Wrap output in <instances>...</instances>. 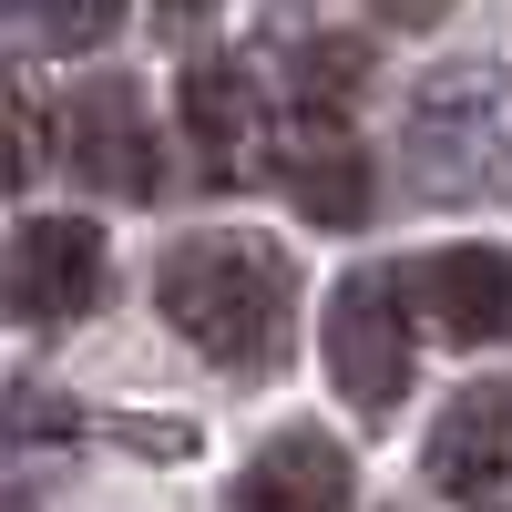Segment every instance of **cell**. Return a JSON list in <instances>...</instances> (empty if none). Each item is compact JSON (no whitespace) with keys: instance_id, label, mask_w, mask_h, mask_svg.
<instances>
[{"instance_id":"cell-12","label":"cell","mask_w":512,"mask_h":512,"mask_svg":"<svg viewBox=\"0 0 512 512\" xmlns=\"http://www.w3.org/2000/svg\"><path fill=\"white\" fill-rule=\"evenodd\" d=\"M41 175V103L21 82H0V195H21Z\"/></svg>"},{"instance_id":"cell-3","label":"cell","mask_w":512,"mask_h":512,"mask_svg":"<svg viewBox=\"0 0 512 512\" xmlns=\"http://www.w3.org/2000/svg\"><path fill=\"white\" fill-rule=\"evenodd\" d=\"M328 379L359 420L400 410V390H410V297H400V277H379V267L338 277V297H328Z\"/></svg>"},{"instance_id":"cell-6","label":"cell","mask_w":512,"mask_h":512,"mask_svg":"<svg viewBox=\"0 0 512 512\" xmlns=\"http://www.w3.org/2000/svg\"><path fill=\"white\" fill-rule=\"evenodd\" d=\"M410 318H431L441 338H461V349H492V338H512V256L502 246H441L420 256V267L400 277Z\"/></svg>"},{"instance_id":"cell-4","label":"cell","mask_w":512,"mask_h":512,"mask_svg":"<svg viewBox=\"0 0 512 512\" xmlns=\"http://www.w3.org/2000/svg\"><path fill=\"white\" fill-rule=\"evenodd\" d=\"M103 308V236L82 216H31L0 246V318L11 328H72Z\"/></svg>"},{"instance_id":"cell-2","label":"cell","mask_w":512,"mask_h":512,"mask_svg":"<svg viewBox=\"0 0 512 512\" xmlns=\"http://www.w3.org/2000/svg\"><path fill=\"white\" fill-rule=\"evenodd\" d=\"M410 175L431 195H492L502 175V72L451 62L410 93Z\"/></svg>"},{"instance_id":"cell-1","label":"cell","mask_w":512,"mask_h":512,"mask_svg":"<svg viewBox=\"0 0 512 512\" xmlns=\"http://www.w3.org/2000/svg\"><path fill=\"white\" fill-rule=\"evenodd\" d=\"M154 308L175 338H195L216 369L256 379L287 359V328H297V267L267 236H185L164 246L154 267Z\"/></svg>"},{"instance_id":"cell-7","label":"cell","mask_w":512,"mask_h":512,"mask_svg":"<svg viewBox=\"0 0 512 512\" xmlns=\"http://www.w3.org/2000/svg\"><path fill=\"white\" fill-rule=\"evenodd\" d=\"M185 144L205 185H246L267 164V103H256L246 62H195L185 72Z\"/></svg>"},{"instance_id":"cell-8","label":"cell","mask_w":512,"mask_h":512,"mask_svg":"<svg viewBox=\"0 0 512 512\" xmlns=\"http://www.w3.org/2000/svg\"><path fill=\"white\" fill-rule=\"evenodd\" d=\"M72 175L93 195H113V205L154 195V123H144L134 82H93V93L72 103Z\"/></svg>"},{"instance_id":"cell-16","label":"cell","mask_w":512,"mask_h":512,"mask_svg":"<svg viewBox=\"0 0 512 512\" xmlns=\"http://www.w3.org/2000/svg\"><path fill=\"white\" fill-rule=\"evenodd\" d=\"M441 11H451V0H379V21H410V31H431Z\"/></svg>"},{"instance_id":"cell-13","label":"cell","mask_w":512,"mask_h":512,"mask_svg":"<svg viewBox=\"0 0 512 512\" xmlns=\"http://www.w3.org/2000/svg\"><path fill=\"white\" fill-rule=\"evenodd\" d=\"M11 11H21L41 41H113L123 0H11Z\"/></svg>"},{"instance_id":"cell-15","label":"cell","mask_w":512,"mask_h":512,"mask_svg":"<svg viewBox=\"0 0 512 512\" xmlns=\"http://www.w3.org/2000/svg\"><path fill=\"white\" fill-rule=\"evenodd\" d=\"M216 11H226V0H154L164 31H195V21H216Z\"/></svg>"},{"instance_id":"cell-5","label":"cell","mask_w":512,"mask_h":512,"mask_svg":"<svg viewBox=\"0 0 512 512\" xmlns=\"http://www.w3.org/2000/svg\"><path fill=\"white\" fill-rule=\"evenodd\" d=\"M431 482L461 512H512V379H472L441 420H431Z\"/></svg>"},{"instance_id":"cell-10","label":"cell","mask_w":512,"mask_h":512,"mask_svg":"<svg viewBox=\"0 0 512 512\" xmlns=\"http://www.w3.org/2000/svg\"><path fill=\"white\" fill-rule=\"evenodd\" d=\"M287 185H297V205H308L318 226H359L369 216V164H359V144H318V154H297L287 164Z\"/></svg>"},{"instance_id":"cell-9","label":"cell","mask_w":512,"mask_h":512,"mask_svg":"<svg viewBox=\"0 0 512 512\" xmlns=\"http://www.w3.org/2000/svg\"><path fill=\"white\" fill-rule=\"evenodd\" d=\"M226 512H349V451L328 431H277L246 461V482Z\"/></svg>"},{"instance_id":"cell-14","label":"cell","mask_w":512,"mask_h":512,"mask_svg":"<svg viewBox=\"0 0 512 512\" xmlns=\"http://www.w3.org/2000/svg\"><path fill=\"white\" fill-rule=\"evenodd\" d=\"M0 420H11V441H72V431H82V410L52 400V390H11V410H0Z\"/></svg>"},{"instance_id":"cell-11","label":"cell","mask_w":512,"mask_h":512,"mask_svg":"<svg viewBox=\"0 0 512 512\" xmlns=\"http://www.w3.org/2000/svg\"><path fill=\"white\" fill-rule=\"evenodd\" d=\"M369 82V52L359 41H328V52H308L297 62V93H308V123H338V103H349Z\"/></svg>"}]
</instances>
